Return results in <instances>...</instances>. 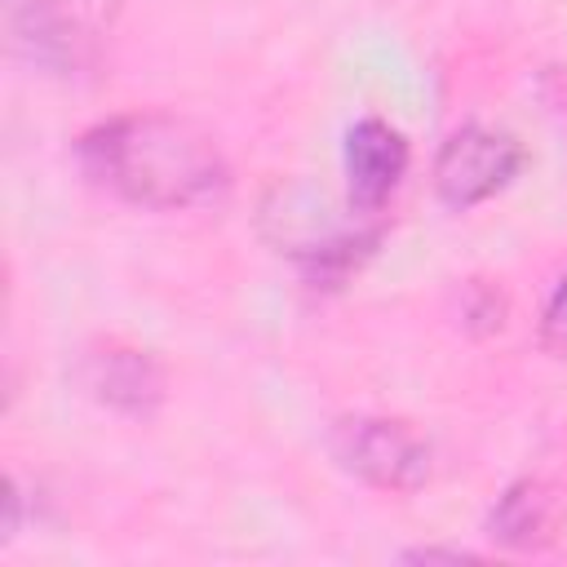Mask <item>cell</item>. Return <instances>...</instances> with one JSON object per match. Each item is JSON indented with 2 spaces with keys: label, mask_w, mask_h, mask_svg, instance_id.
<instances>
[{
  "label": "cell",
  "mask_w": 567,
  "mask_h": 567,
  "mask_svg": "<svg viewBox=\"0 0 567 567\" xmlns=\"http://www.w3.org/2000/svg\"><path fill=\"white\" fill-rule=\"evenodd\" d=\"M80 168L102 190L142 208H190L226 186V164L213 137L164 111L93 124L80 137Z\"/></svg>",
  "instance_id": "1"
},
{
  "label": "cell",
  "mask_w": 567,
  "mask_h": 567,
  "mask_svg": "<svg viewBox=\"0 0 567 567\" xmlns=\"http://www.w3.org/2000/svg\"><path fill=\"white\" fill-rule=\"evenodd\" d=\"M332 456L372 487L412 492L430 478V443L390 416H346L332 430Z\"/></svg>",
  "instance_id": "2"
},
{
  "label": "cell",
  "mask_w": 567,
  "mask_h": 567,
  "mask_svg": "<svg viewBox=\"0 0 567 567\" xmlns=\"http://www.w3.org/2000/svg\"><path fill=\"white\" fill-rule=\"evenodd\" d=\"M518 168H523V146L514 133L487 128V124H465V128L447 133V142L439 146L434 186L447 208H474V204L492 199L501 186H509V177Z\"/></svg>",
  "instance_id": "3"
},
{
  "label": "cell",
  "mask_w": 567,
  "mask_h": 567,
  "mask_svg": "<svg viewBox=\"0 0 567 567\" xmlns=\"http://www.w3.org/2000/svg\"><path fill=\"white\" fill-rule=\"evenodd\" d=\"M4 27L13 53L44 71H80L89 58V35L62 0H4Z\"/></svg>",
  "instance_id": "4"
},
{
  "label": "cell",
  "mask_w": 567,
  "mask_h": 567,
  "mask_svg": "<svg viewBox=\"0 0 567 567\" xmlns=\"http://www.w3.org/2000/svg\"><path fill=\"white\" fill-rule=\"evenodd\" d=\"M408 173V142L385 120H359L346 133V182L359 213H377Z\"/></svg>",
  "instance_id": "5"
},
{
  "label": "cell",
  "mask_w": 567,
  "mask_h": 567,
  "mask_svg": "<svg viewBox=\"0 0 567 567\" xmlns=\"http://www.w3.org/2000/svg\"><path fill=\"white\" fill-rule=\"evenodd\" d=\"M80 381L97 403L133 412V416L151 412L164 394L159 363L146 350H128V346H106V350L89 354L84 368H80Z\"/></svg>",
  "instance_id": "6"
},
{
  "label": "cell",
  "mask_w": 567,
  "mask_h": 567,
  "mask_svg": "<svg viewBox=\"0 0 567 567\" xmlns=\"http://www.w3.org/2000/svg\"><path fill=\"white\" fill-rule=\"evenodd\" d=\"M549 527H554V496L536 478L509 483L487 514V536L501 540L505 549H536L549 540Z\"/></svg>",
  "instance_id": "7"
},
{
  "label": "cell",
  "mask_w": 567,
  "mask_h": 567,
  "mask_svg": "<svg viewBox=\"0 0 567 567\" xmlns=\"http://www.w3.org/2000/svg\"><path fill=\"white\" fill-rule=\"evenodd\" d=\"M540 341L554 354H567V275L558 279V288L545 301V319H540Z\"/></svg>",
  "instance_id": "8"
},
{
  "label": "cell",
  "mask_w": 567,
  "mask_h": 567,
  "mask_svg": "<svg viewBox=\"0 0 567 567\" xmlns=\"http://www.w3.org/2000/svg\"><path fill=\"white\" fill-rule=\"evenodd\" d=\"M501 310H505V301H501L496 292H487V288H474L470 301H465V315H470L478 328H501Z\"/></svg>",
  "instance_id": "9"
},
{
  "label": "cell",
  "mask_w": 567,
  "mask_h": 567,
  "mask_svg": "<svg viewBox=\"0 0 567 567\" xmlns=\"http://www.w3.org/2000/svg\"><path fill=\"white\" fill-rule=\"evenodd\" d=\"M408 558H421V563H434V558H452V563H461V558H470V554H461V549H412Z\"/></svg>",
  "instance_id": "10"
}]
</instances>
